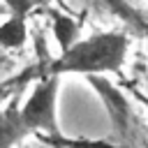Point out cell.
Listing matches in <instances>:
<instances>
[{
    "mask_svg": "<svg viewBox=\"0 0 148 148\" xmlns=\"http://www.w3.org/2000/svg\"><path fill=\"white\" fill-rule=\"evenodd\" d=\"M58 86H60L58 74L53 72L44 74L32 88L25 104L18 109L21 123L28 130V134H44L51 139L62 136L58 125Z\"/></svg>",
    "mask_w": 148,
    "mask_h": 148,
    "instance_id": "obj_2",
    "label": "cell"
},
{
    "mask_svg": "<svg viewBox=\"0 0 148 148\" xmlns=\"http://www.w3.org/2000/svg\"><path fill=\"white\" fill-rule=\"evenodd\" d=\"M146 51H148V39H146Z\"/></svg>",
    "mask_w": 148,
    "mask_h": 148,
    "instance_id": "obj_8",
    "label": "cell"
},
{
    "mask_svg": "<svg viewBox=\"0 0 148 148\" xmlns=\"http://www.w3.org/2000/svg\"><path fill=\"white\" fill-rule=\"evenodd\" d=\"M53 35H56L60 49H67V46L76 39V23H74L69 16L56 14V16H53Z\"/></svg>",
    "mask_w": 148,
    "mask_h": 148,
    "instance_id": "obj_6",
    "label": "cell"
},
{
    "mask_svg": "<svg viewBox=\"0 0 148 148\" xmlns=\"http://www.w3.org/2000/svg\"><path fill=\"white\" fill-rule=\"evenodd\" d=\"M2 5L7 7L9 16H16V18H25L28 21V14L32 12L35 0H2Z\"/></svg>",
    "mask_w": 148,
    "mask_h": 148,
    "instance_id": "obj_7",
    "label": "cell"
},
{
    "mask_svg": "<svg viewBox=\"0 0 148 148\" xmlns=\"http://www.w3.org/2000/svg\"><path fill=\"white\" fill-rule=\"evenodd\" d=\"M88 79H90L92 88L97 90V95L102 97L104 106L109 109V116H111L113 125L118 127V132L125 134V132H127V123H130V106H127L125 97H123L109 81H104V79H99V76H88Z\"/></svg>",
    "mask_w": 148,
    "mask_h": 148,
    "instance_id": "obj_3",
    "label": "cell"
},
{
    "mask_svg": "<svg viewBox=\"0 0 148 148\" xmlns=\"http://www.w3.org/2000/svg\"><path fill=\"white\" fill-rule=\"evenodd\" d=\"M146 104H148V97H146Z\"/></svg>",
    "mask_w": 148,
    "mask_h": 148,
    "instance_id": "obj_9",
    "label": "cell"
},
{
    "mask_svg": "<svg viewBox=\"0 0 148 148\" xmlns=\"http://www.w3.org/2000/svg\"><path fill=\"white\" fill-rule=\"evenodd\" d=\"M25 136H28V130L21 123L18 109L14 104H9L5 109L0 106V148H14Z\"/></svg>",
    "mask_w": 148,
    "mask_h": 148,
    "instance_id": "obj_4",
    "label": "cell"
},
{
    "mask_svg": "<svg viewBox=\"0 0 148 148\" xmlns=\"http://www.w3.org/2000/svg\"><path fill=\"white\" fill-rule=\"evenodd\" d=\"M130 49V37L125 32H95L83 39H74L62 53L49 65V72L62 74H83L102 76L106 72H118L125 62Z\"/></svg>",
    "mask_w": 148,
    "mask_h": 148,
    "instance_id": "obj_1",
    "label": "cell"
},
{
    "mask_svg": "<svg viewBox=\"0 0 148 148\" xmlns=\"http://www.w3.org/2000/svg\"><path fill=\"white\" fill-rule=\"evenodd\" d=\"M28 39V21L9 16L0 23V46L2 49H18Z\"/></svg>",
    "mask_w": 148,
    "mask_h": 148,
    "instance_id": "obj_5",
    "label": "cell"
}]
</instances>
